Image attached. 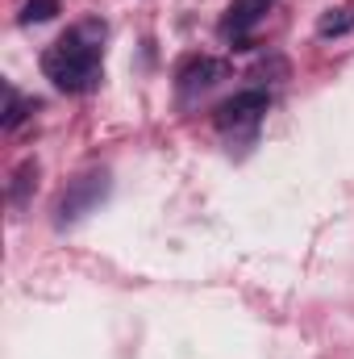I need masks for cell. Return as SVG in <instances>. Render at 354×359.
Returning a JSON list of instances; mask_svg holds the SVG:
<instances>
[{
    "instance_id": "1",
    "label": "cell",
    "mask_w": 354,
    "mask_h": 359,
    "mask_svg": "<svg viewBox=\"0 0 354 359\" xmlns=\"http://www.w3.org/2000/svg\"><path fill=\"white\" fill-rule=\"evenodd\" d=\"M42 72L55 88L63 92H92L100 84V38L96 25H80L71 34H63L46 55H42Z\"/></svg>"
},
{
    "instance_id": "2",
    "label": "cell",
    "mask_w": 354,
    "mask_h": 359,
    "mask_svg": "<svg viewBox=\"0 0 354 359\" xmlns=\"http://www.w3.org/2000/svg\"><path fill=\"white\" fill-rule=\"evenodd\" d=\"M104 192H108V176H104V172H88V176H80L67 192H63V201H59V222H76V217H84L92 205L104 201Z\"/></svg>"
},
{
    "instance_id": "3",
    "label": "cell",
    "mask_w": 354,
    "mask_h": 359,
    "mask_svg": "<svg viewBox=\"0 0 354 359\" xmlns=\"http://www.w3.org/2000/svg\"><path fill=\"white\" fill-rule=\"evenodd\" d=\"M267 113V92L250 88V92H238V96H229L221 109H217V126L221 130H250V126H259Z\"/></svg>"
},
{
    "instance_id": "4",
    "label": "cell",
    "mask_w": 354,
    "mask_h": 359,
    "mask_svg": "<svg viewBox=\"0 0 354 359\" xmlns=\"http://www.w3.org/2000/svg\"><path fill=\"white\" fill-rule=\"evenodd\" d=\"M271 4H275V0H234V4L225 8L221 34H225V38H246L267 13H271Z\"/></svg>"
},
{
    "instance_id": "5",
    "label": "cell",
    "mask_w": 354,
    "mask_h": 359,
    "mask_svg": "<svg viewBox=\"0 0 354 359\" xmlns=\"http://www.w3.org/2000/svg\"><path fill=\"white\" fill-rule=\"evenodd\" d=\"M221 76H225V63H217V59H187V63L176 72L179 92H183V96H187V92L208 88V84H217Z\"/></svg>"
},
{
    "instance_id": "6",
    "label": "cell",
    "mask_w": 354,
    "mask_h": 359,
    "mask_svg": "<svg viewBox=\"0 0 354 359\" xmlns=\"http://www.w3.org/2000/svg\"><path fill=\"white\" fill-rule=\"evenodd\" d=\"M59 13V0H25L21 8V25H34V21H50Z\"/></svg>"
},
{
    "instance_id": "7",
    "label": "cell",
    "mask_w": 354,
    "mask_h": 359,
    "mask_svg": "<svg viewBox=\"0 0 354 359\" xmlns=\"http://www.w3.org/2000/svg\"><path fill=\"white\" fill-rule=\"evenodd\" d=\"M21 109H25V104H21V96L8 88V113H4V126H8V130H13V126L21 121Z\"/></svg>"
},
{
    "instance_id": "8",
    "label": "cell",
    "mask_w": 354,
    "mask_h": 359,
    "mask_svg": "<svg viewBox=\"0 0 354 359\" xmlns=\"http://www.w3.org/2000/svg\"><path fill=\"white\" fill-rule=\"evenodd\" d=\"M346 25H351V13H342V17H325V21H321V34L330 38V34H342Z\"/></svg>"
}]
</instances>
